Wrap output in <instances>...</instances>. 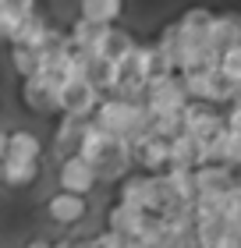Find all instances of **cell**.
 Returning a JSON list of instances; mask_svg holds the SVG:
<instances>
[{"instance_id":"obj_17","label":"cell","mask_w":241,"mask_h":248,"mask_svg":"<svg viewBox=\"0 0 241 248\" xmlns=\"http://www.w3.org/2000/svg\"><path fill=\"white\" fill-rule=\"evenodd\" d=\"M0 185H4V181H0Z\"/></svg>"},{"instance_id":"obj_4","label":"cell","mask_w":241,"mask_h":248,"mask_svg":"<svg viewBox=\"0 0 241 248\" xmlns=\"http://www.w3.org/2000/svg\"><path fill=\"white\" fill-rule=\"evenodd\" d=\"M121 206H131L145 213V217H156V191H153V177H128L121 185Z\"/></svg>"},{"instance_id":"obj_5","label":"cell","mask_w":241,"mask_h":248,"mask_svg":"<svg viewBox=\"0 0 241 248\" xmlns=\"http://www.w3.org/2000/svg\"><path fill=\"white\" fill-rule=\"evenodd\" d=\"M145 213H139V209H131V206H113L110 209V217H107V223H110V234H117V238H124V241H135L142 234V227H145Z\"/></svg>"},{"instance_id":"obj_12","label":"cell","mask_w":241,"mask_h":248,"mask_svg":"<svg viewBox=\"0 0 241 248\" xmlns=\"http://www.w3.org/2000/svg\"><path fill=\"white\" fill-rule=\"evenodd\" d=\"M231 85L241 82V46H231V50H224L220 53V67H216Z\"/></svg>"},{"instance_id":"obj_9","label":"cell","mask_w":241,"mask_h":248,"mask_svg":"<svg viewBox=\"0 0 241 248\" xmlns=\"http://www.w3.org/2000/svg\"><path fill=\"white\" fill-rule=\"evenodd\" d=\"M117 15H121V4H117V0H85V4H82V15H78V18L89 21L93 29H107Z\"/></svg>"},{"instance_id":"obj_6","label":"cell","mask_w":241,"mask_h":248,"mask_svg":"<svg viewBox=\"0 0 241 248\" xmlns=\"http://www.w3.org/2000/svg\"><path fill=\"white\" fill-rule=\"evenodd\" d=\"M85 199H78V195H67V191H57V195L47 202V213H50V220L57 223H78L85 217Z\"/></svg>"},{"instance_id":"obj_7","label":"cell","mask_w":241,"mask_h":248,"mask_svg":"<svg viewBox=\"0 0 241 248\" xmlns=\"http://www.w3.org/2000/svg\"><path fill=\"white\" fill-rule=\"evenodd\" d=\"M131 160H139L145 170H153V174H163V167H167V142L156 139V135H149L145 142L135 145Z\"/></svg>"},{"instance_id":"obj_15","label":"cell","mask_w":241,"mask_h":248,"mask_svg":"<svg viewBox=\"0 0 241 248\" xmlns=\"http://www.w3.org/2000/svg\"><path fill=\"white\" fill-rule=\"evenodd\" d=\"M25 248H50V245H47V241H39V238H36V241H29Z\"/></svg>"},{"instance_id":"obj_16","label":"cell","mask_w":241,"mask_h":248,"mask_svg":"<svg viewBox=\"0 0 241 248\" xmlns=\"http://www.w3.org/2000/svg\"><path fill=\"white\" fill-rule=\"evenodd\" d=\"M50 248H71V245H67V241H61V245H50Z\"/></svg>"},{"instance_id":"obj_10","label":"cell","mask_w":241,"mask_h":248,"mask_svg":"<svg viewBox=\"0 0 241 248\" xmlns=\"http://www.w3.org/2000/svg\"><path fill=\"white\" fill-rule=\"evenodd\" d=\"M39 153H43V145H39V139H36L32 131H11V135H7V156H11V160H29V163H36Z\"/></svg>"},{"instance_id":"obj_8","label":"cell","mask_w":241,"mask_h":248,"mask_svg":"<svg viewBox=\"0 0 241 248\" xmlns=\"http://www.w3.org/2000/svg\"><path fill=\"white\" fill-rule=\"evenodd\" d=\"M0 181L11 185V188H25L36 181V163L29 160H11V156H4L0 160Z\"/></svg>"},{"instance_id":"obj_2","label":"cell","mask_w":241,"mask_h":248,"mask_svg":"<svg viewBox=\"0 0 241 248\" xmlns=\"http://www.w3.org/2000/svg\"><path fill=\"white\" fill-rule=\"evenodd\" d=\"M96 107H99V93L89 82L64 85L61 89V99H57V110H64V117H75V121H89Z\"/></svg>"},{"instance_id":"obj_13","label":"cell","mask_w":241,"mask_h":248,"mask_svg":"<svg viewBox=\"0 0 241 248\" xmlns=\"http://www.w3.org/2000/svg\"><path fill=\"white\" fill-rule=\"evenodd\" d=\"M11 61H15V71L18 75H25V78L36 75V53H32V50L15 46V50H11Z\"/></svg>"},{"instance_id":"obj_1","label":"cell","mask_w":241,"mask_h":248,"mask_svg":"<svg viewBox=\"0 0 241 248\" xmlns=\"http://www.w3.org/2000/svg\"><path fill=\"white\" fill-rule=\"evenodd\" d=\"M96 121H93V128L103 131V135H110V139H124L131 128H135V121H139L142 114V103H124V99H103V103L93 110Z\"/></svg>"},{"instance_id":"obj_14","label":"cell","mask_w":241,"mask_h":248,"mask_svg":"<svg viewBox=\"0 0 241 248\" xmlns=\"http://www.w3.org/2000/svg\"><path fill=\"white\" fill-rule=\"evenodd\" d=\"M7 156V131H0V160Z\"/></svg>"},{"instance_id":"obj_11","label":"cell","mask_w":241,"mask_h":248,"mask_svg":"<svg viewBox=\"0 0 241 248\" xmlns=\"http://www.w3.org/2000/svg\"><path fill=\"white\" fill-rule=\"evenodd\" d=\"M85 124H89V121H75V117H64V121H61V128H57V145H61L64 153L71 149V156H75L78 142H82V131H85Z\"/></svg>"},{"instance_id":"obj_3","label":"cell","mask_w":241,"mask_h":248,"mask_svg":"<svg viewBox=\"0 0 241 248\" xmlns=\"http://www.w3.org/2000/svg\"><path fill=\"white\" fill-rule=\"evenodd\" d=\"M57 177H61V191L85 199L89 191H93V185H96V167L82 163L78 156H67V160L61 163V174H57Z\"/></svg>"}]
</instances>
